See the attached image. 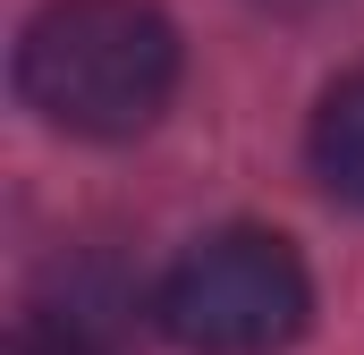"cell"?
<instances>
[{"label":"cell","instance_id":"obj_3","mask_svg":"<svg viewBox=\"0 0 364 355\" xmlns=\"http://www.w3.org/2000/svg\"><path fill=\"white\" fill-rule=\"evenodd\" d=\"M305 161H314V178H322L339 203L364 212V68L322 93V110H314V127H305Z\"/></svg>","mask_w":364,"mask_h":355},{"label":"cell","instance_id":"obj_4","mask_svg":"<svg viewBox=\"0 0 364 355\" xmlns=\"http://www.w3.org/2000/svg\"><path fill=\"white\" fill-rule=\"evenodd\" d=\"M9 355H110V313H102V296L68 288V305H34Z\"/></svg>","mask_w":364,"mask_h":355},{"label":"cell","instance_id":"obj_1","mask_svg":"<svg viewBox=\"0 0 364 355\" xmlns=\"http://www.w3.org/2000/svg\"><path fill=\"white\" fill-rule=\"evenodd\" d=\"M178 93V26L153 0H43L17 34V102L85 144L144 136Z\"/></svg>","mask_w":364,"mask_h":355},{"label":"cell","instance_id":"obj_2","mask_svg":"<svg viewBox=\"0 0 364 355\" xmlns=\"http://www.w3.org/2000/svg\"><path fill=\"white\" fill-rule=\"evenodd\" d=\"M153 322L186 355H279L314 322L305 254L279 229H212L161 271Z\"/></svg>","mask_w":364,"mask_h":355}]
</instances>
